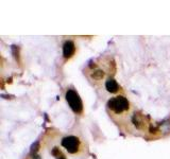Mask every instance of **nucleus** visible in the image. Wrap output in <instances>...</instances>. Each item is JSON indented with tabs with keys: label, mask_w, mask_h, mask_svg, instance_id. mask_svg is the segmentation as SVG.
<instances>
[{
	"label": "nucleus",
	"mask_w": 170,
	"mask_h": 159,
	"mask_svg": "<svg viewBox=\"0 0 170 159\" xmlns=\"http://www.w3.org/2000/svg\"><path fill=\"white\" fill-rule=\"evenodd\" d=\"M66 101L70 108L76 114H81L83 112V103L79 93L73 89H68L66 92Z\"/></svg>",
	"instance_id": "1"
},
{
	"label": "nucleus",
	"mask_w": 170,
	"mask_h": 159,
	"mask_svg": "<svg viewBox=\"0 0 170 159\" xmlns=\"http://www.w3.org/2000/svg\"><path fill=\"white\" fill-rule=\"evenodd\" d=\"M107 106H109L112 112L119 115L129 109V101L122 96H118V97L112 98L107 103Z\"/></svg>",
	"instance_id": "2"
},
{
	"label": "nucleus",
	"mask_w": 170,
	"mask_h": 159,
	"mask_svg": "<svg viewBox=\"0 0 170 159\" xmlns=\"http://www.w3.org/2000/svg\"><path fill=\"white\" fill-rule=\"evenodd\" d=\"M62 145L68 153L76 154L80 149V141L75 136H68L62 140Z\"/></svg>",
	"instance_id": "3"
},
{
	"label": "nucleus",
	"mask_w": 170,
	"mask_h": 159,
	"mask_svg": "<svg viewBox=\"0 0 170 159\" xmlns=\"http://www.w3.org/2000/svg\"><path fill=\"white\" fill-rule=\"evenodd\" d=\"M76 52V46L73 42L67 40L63 45V55L65 59H70Z\"/></svg>",
	"instance_id": "4"
},
{
	"label": "nucleus",
	"mask_w": 170,
	"mask_h": 159,
	"mask_svg": "<svg viewBox=\"0 0 170 159\" xmlns=\"http://www.w3.org/2000/svg\"><path fill=\"white\" fill-rule=\"evenodd\" d=\"M105 88L111 93H116L119 90V85L114 79H109L105 83Z\"/></svg>",
	"instance_id": "5"
},
{
	"label": "nucleus",
	"mask_w": 170,
	"mask_h": 159,
	"mask_svg": "<svg viewBox=\"0 0 170 159\" xmlns=\"http://www.w3.org/2000/svg\"><path fill=\"white\" fill-rule=\"evenodd\" d=\"M133 123L135 125L136 127H137L138 129H145V122H143V120L142 119V117H140L139 115H134L133 117Z\"/></svg>",
	"instance_id": "6"
},
{
	"label": "nucleus",
	"mask_w": 170,
	"mask_h": 159,
	"mask_svg": "<svg viewBox=\"0 0 170 159\" xmlns=\"http://www.w3.org/2000/svg\"><path fill=\"white\" fill-rule=\"evenodd\" d=\"M92 78L94 80H97V81H99V80H102L104 78V72L102 70H95L92 73Z\"/></svg>",
	"instance_id": "7"
},
{
	"label": "nucleus",
	"mask_w": 170,
	"mask_h": 159,
	"mask_svg": "<svg viewBox=\"0 0 170 159\" xmlns=\"http://www.w3.org/2000/svg\"><path fill=\"white\" fill-rule=\"evenodd\" d=\"M33 159H40V157L37 155V154H34V156H33Z\"/></svg>",
	"instance_id": "8"
},
{
	"label": "nucleus",
	"mask_w": 170,
	"mask_h": 159,
	"mask_svg": "<svg viewBox=\"0 0 170 159\" xmlns=\"http://www.w3.org/2000/svg\"><path fill=\"white\" fill-rule=\"evenodd\" d=\"M59 159H66V158L64 157V156H61V157H60V156H59Z\"/></svg>",
	"instance_id": "9"
}]
</instances>
